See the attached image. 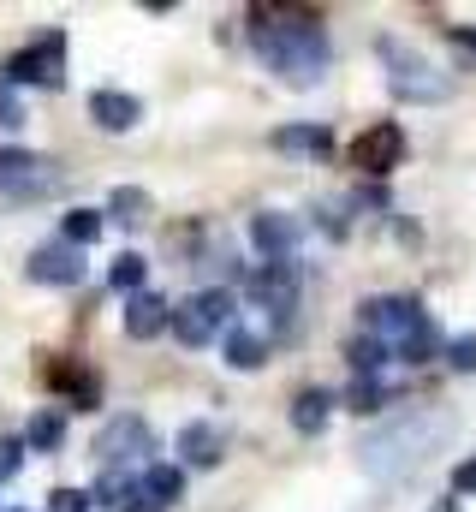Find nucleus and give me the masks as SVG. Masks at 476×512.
<instances>
[{
  "label": "nucleus",
  "instance_id": "f3484780",
  "mask_svg": "<svg viewBox=\"0 0 476 512\" xmlns=\"http://www.w3.org/2000/svg\"><path fill=\"white\" fill-rule=\"evenodd\" d=\"M48 512H90V495H78V489H54V495H48Z\"/></svg>",
  "mask_w": 476,
  "mask_h": 512
},
{
  "label": "nucleus",
  "instance_id": "ddd939ff",
  "mask_svg": "<svg viewBox=\"0 0 476 512\" xmlns=\"http://www.w3.org/2000/svg\"><path fill=\"white\" fill-rule=\"evenodd\" d=\"M143 495H149L155 507H167V501L179 495V471H173V465H149V477H143Z\"/></svg>",
  "mask_w": 476,
  "mask_h": 512
},
{
  "label": "nucleus",
  "instance_id": "20e7f679",
  "mask_svg": "<svg viewBox=\"0 0 476 512\" xmlns=\"http://www.w3.org/2000/svg\"><path fill=\"white\" fill-rule=\"evenodd\" d=\"M227 316V292H203L197 304H185V310H173V334L185 340V346H203L209 340V328Z\"/></svg>",
  "mask_w": 476,
  "mask_h": 512
},
{
  "label": "nucleus",
  "instance_id": "1a4fd4ad",
  "mask_svg": "<svg viewBox=\"0 0 476 512\" xmlns=\"http://www.w3.org/2000/svg\"><path fill=\"white\" fill-rule=\"evenodd\" d=\"M60 441H66V417H60V411H36V417H30V429H24V447L54 453Z\"/></svg>",
  "mask_w": 476,
  "mask_h": 512
},
{
  "label": "nucleus",
  "instance_id": "aec40b11",
  "mask_svg": "<svg viewBox=\"0 0 476 512\" xmlns=\"http://www.w3.org/2000/svg\"><path fill=\"white\" fill-rule=\"evenodd\" d=\"M24 126V114H18V102L12 96H0V131H18Z\"/></svg>",
  "mask_w": 476,
  "mask_h": 512
},
{
  "label": "nucleus",
  "instance_id": "dca6fc26",
  "mask_svg": "<svg viewBox=\"0 0 476 512\" xmlns=\"http://www.w3.org/2000/svg\"><path fill=\"white\" fill-rule=\"evenodd\" d=\"M227 358H233L238 370H256V364H262V358H256V340H244V334L227 340Z\"/></svg>",
  "mask_w": 476,
  "mask_h": 512
},
{
  "label": "nucleus",
  "instance_id": "f03ea898",
  "mask_svg": "<svg viewBox=\"0 0 476 512\" xmlns=\"http://www.w3.org/2000/svg\"><path fill=\"white\" fill-rule=\"evenodd\" d=\"M149 447H155V435H149V423H143V417H114V423L96 435V447H90V453H96L102 465H119V459H131V453H149Z\"/></svg>",
  "mask_w": 476,
  "mask_h": 512
},
{
  "label": "nucleus",
  "instance_id": "7ed1b4c3",
  "mask_svg": "<svg viewBox=\"0 0 476 512\" xmlns=\"http://www.w3.org/2000/svg\"><path fill=\"white\" fill-rule=\"evenodd\" d=\"M30 280H42V286H78L84 280V256L78 245H36L30 251Z\"/></svg>",
  "mask_w": 476,
  "mask_h": 512
},
{
  "label": "nucleus",
  "instance_id": "423d86ee",
  "mask_svg": "<svg viewBox=\"0 0 476 512\" xmlns=\"http://www.w3.org/2000/svg\"><path fill=\"white\" fill-rule=\"evenodd\" d=\"M90 120L102 131H131L143 120V102L125 96V90H96V96H90Z\"/></svg>",
  "mask_w": 476,
  "mask_h": 512
},
{
  "label": "nucleus",
  "instance_id": "6ab92c4d",
  "mask_svg": "<svg viewBox=\"0 0 476 512\" xmlns=\"http://www.w3.org/2000/svg\"><path fill=\"white\" fill-rule=\"evenodd\" d=\"M298 423H304V429L322 423V393H304V399H298Z\"/></svg>",
  "mask_w": 476,
  "mask_h": 512
},
{
  "label": "nucleus",
  "instance_id": "f8f14e48",
  "mask_svg": "<svg viewBox=\"0 0 476 512\" xmlns=\"http://www.w3.org/2000/svg\"><path fill=\"white\" fill-rule=\"evenodd\" d=\"M96 239H102V215H96V209H72V215H66V245L84 251V245H96Z\"/></svg>",
  "mask_w": 476,
  "mask_h": 512
},
{
  "label": "nucleus",
  "instance_id": "9b49d317",
  "mask_svg": "<svg viewBox=\"0 0 476 512\" xmlns=\"http://www.w3.org/2000/svg\"><path fill=\"white\" fill-rule=\"evenodd\" d=\"M108 215H114V221H125V227H137V221L149 215V197H143L137 185H119L114 197H108Z\"/></svg>",
  "mask_w": 476,
  "mask_h": 512
},
{
  "label": "nucleus",
  "instance_id": "2eb2a0df",
  "mask_svg": "<svg viewBox=\"0 0 476 512\" xmlns=\"http://www.w3.org/2000/svg\"><path fill=\"white\" fill-rule=\"evenodd\" d=\"M18 465H24V441L18 435H0V483L18 477Z\"/></svg>",
  "mask_w": 476,
  "mask_h": 512
},
{
  "label": "nucleus",
  "instance_id": "9d476101",
  "mask_svg": "<svg viewBox=\"0 0 476 512\" xmlns=\"http://www.w3.org/2000/svg\"><path fill=\"white\" fill-rule=\"evenodd\" d=\"M179 447H185V459H191V465H215V459H221V435H215V429H203V423H185Z\"/></svg>",
  "mask_w": 476,
  "mask_h": 512
},
{
  "label": "nucleus",
  "instance_id": "412c9836",
  "mask_svg": "<svg viewBox=\"0 0 476 512\" xmlns=\"http://www.w3.org/2000/svg\"><path fill=\"white\" fill-rule=\"evenodd\" d=\"M125 512H161V507H155L149 495H137V501H131V507H125Z\"/></svg>",
  "mask_w": 476,
  "mask_h": 512
},
{
  "label": "nucleus",
  "instance_id": "0eeeda50",
  "mask_svg": "<svg viewBox=\"0 0 476 512\" xmlns=\"http://www.w3.org/2000/svg\"><path fill=\"white\" fill-rule=\"evenodd\" d=\"M167 322H173V316H167V304H161L155 292H137L131 310H125V334H131V340H155Z\"/></svg>",
  "mask_w": 476,
  "mask_h": 512
},
{
  "label": "nucleus",
  "instance_id": "f257e3e1",
  "mask_svg": "<svg viewBox=\"0 0 476 512\" xmlns=\"http://www.w3.org/2000/svg\"><path fill=\"white\" fill-rule=\"evenodd\" d=\"M6 78H18V84H48V90H60V78H66V36L60 30H48V36H36V42H24L12 60H6Z\"/></svg>",
  "mask_w": 476,
  "mask_h": 512
},
{
  "label": "nucleus",
  "instance_id": "6e6552de",
  "mask_svg": "<svg viewBox=\"0 0 476 512\" xmlns=\"http://www.w3.org/2000/svg\"><path fill=\"white\" fill-rule=\"evenodd\" d=\"M393 155H399V131H393V126H381V131H369V137H357V149H352V161H357V167H369V173L393 167Z\"/></svg>",
  "mask_w": 476,
  "mask_h": 512
},
{
  "label": "nucleus",
  "instance_id": "39448f33",
  "mask_svg": "<svg viewBox=\"0 0 476 512\" xmlns=\"http://www.w3.org/2000/svg\"><path fill=\"white\" fill-rule=\"evenodd\" d=\"M42 382L60 387V393H72V405H84V411H96V399H102V382H96L84 364H60V358L48 364V358H42Z\"/></svg>",
  "mask_w": 476,
  "mask_h": 512
},
{
  "label": "nucleus",
  "instance_id": "a211bd4d",
  "mask_svg": "<svg viewBox=\"0 0 476 512\" xmlns=\"http://www.w3.org/2000/svg\"><path fill=\"white\" fill-rule=\"evenodd\" d=\"M119 495H125V477H119V471H108V477L96 483V495H90V501H96V507H114Z\"/></svg>",
  "mask_w": 476,
  "mask_h": 512
},
{
  "label": "nucleus",
  "instance_id": "4468645a",
  "mask_svg": "<svg viewBox=\"0 0 476 512\" xmlns=\"http://www.w3.org/2000/svg\"><path fill=\"white\" fill-rule=\"evenodd\" d=\"M114 286L137 298V286H143V256H137V251H125V256L114 262Z\"/></svg>",
  "mask_w": 476,
  "mask_h": 512
}]
</instances>
